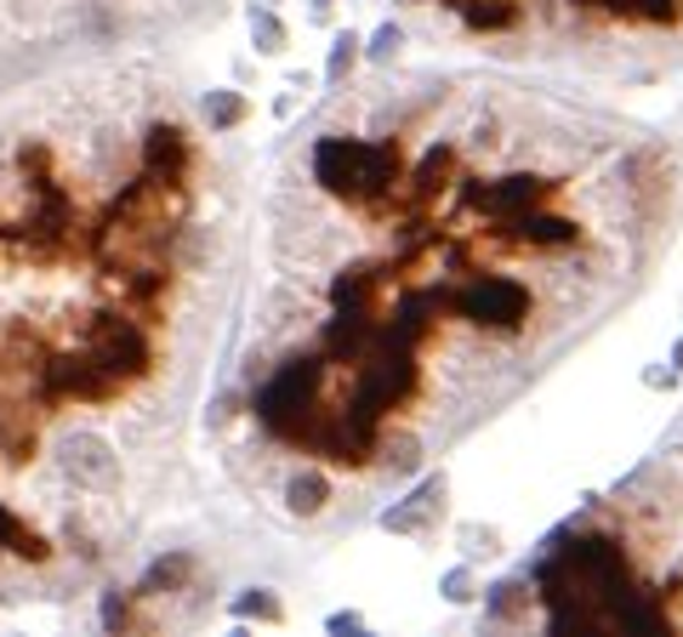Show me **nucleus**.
<instances>
[{"instance_id": "nucleus-11", "label": "nucleus", "mask_w": 683, "mask_h": 637, "mask_svg": "<svg viewBox=\"0 0 683 637\" xmlns=\"http://www.w3.org/2000/svg\"><path fill=\"white\" fill-rule=\"evenodd\" d=\"M103 626H109V631H126V626H142V620H137V609H131V598H120V593H109V598H103Z\"/></svg>"}, {"instance_id": "nucleus-9", "label": "nucleus", "mask_w": 683, "mask_h": 637, "mask_svg": "<svg viewBox=\"0 0 683 637\" xmlns=\"http://www.w3.org/2000/svg\"><path fill=\"white\" fill-rule=\"evenodd\" d=\"M438 496H445V478H427L422 496H416L410 507H399V512H387L382 524H387V529H422V518H427V507H433Z\"/></svg>"}, {"instance_id": "nucleus-5", "label": "nucleus", "mask_w": 683, "mask_h": 637, "mask_svg": "<svg viewBox=\"0 0 683 637\" xmlns=\"http://www.w3.org/2000/svg\"><path fill=\"white\" fill-rule=\"evenodd\" d=\"M69 467H75V478L91 484V489H115V484H120V461L109 456L103 438H91V432H80L75 445H69Z\"/></svg>"}, {"instance_id": "nucleus-3", "label": "nucleus", "mask_w": 683, "mask_h": 637, "mask_svg": "<svg viewBox=\"0 0 683 637\" xmlns=\"http://www.w3.org/2000/svg\"><path fill=\"white\" fill-rule=\"evenodd\" d=\"M120 376H109L86 348L63 354V359H46L40 370V405H109L120 399Z\"/></svg>"}, {"instance_id": "nucleus-1", "label": "nucleus", "mask_w": 683, "mask_h": 637, "mask_svg": "<svg viewBox=\"0 0 683 637\" xmlns=\"http://www.w3.org/2000/svg\"><path fill=\"white\" fill-rule=\"evenodd\" d=\"M529 285L513 279V273H473L456 285V319L478 325V330H496V336H513L524 330L529 319Z\"/></svg>"}, {"instance_id": "nucleus-10", "label": "nucleus", "mask_w": 683, "mask_h": 637, "mask_svg": "<svg viewBox=\"0 0 683 637\" xmlns=\"http://www.w3.org/2000/svg\"><path fill=\"white\" fill-rule=\"evenodd\" d=\"M206 120L222 126V131L239 126V120H246V97H239V91H211V97H206Z\"/></svg>"}, {"instance_id": "nucleus-4", "label": "nucleus", "mask_w": 683, "mask_h": 637, "mask_svg": "<svg viewBox=\"0 0 683 637\" xmlns=\"http://www.w3.org/2000/svg\"><path fill=\"white\" fill-rule=\"evenodd\" d=\"M142 171L160 177V182L188 188V177H194V142L177 126H155L149 137H142Z\"/></svg>"}, {"instance_id": "nucleus-12", "label": "nucleus", "mask_w": 683, "mask_h": 637, "mask_svg": "<svg viewBox=\"0 0 683 637\" xmlns=\"http://www.w3.org/2000/svg\"><path fill=\"white\" fill-rule=\"evenodd\" d=\"M257 46H263V52H279V46H285V23L257 12Z\"/></svg>"}, {"instance_id": "nucleus-7", "label": "nucleus", "mask_w": 683, "mask_h": 637, "mask_svg": "<svg viewBox=\"0 0 683 637\" xmlns=\"http://www.w3.org/2000/svg\"><path fill=\"white\" fill-rule=\"evenodd\" d=\"M0 547L7 553H18V558H29V564H46L52 558V547H46V535H34L23 518H12L7 507H0Z\"/></svg>"}, {"instance_id": "nucleus-8", "label": "nucleus", "mask_w": 683, "mask_h": 637, "mask_svg": "<svg viewBox=\"0 0 683 637\" xmlns=\"http://www.w3.org/2000/svg\"><path fill=\"white\" fill-rule=\"evenodd\" d=\"M188 580H194V558H188V553H171V558H160L149 575H142V598H155V593H182Z\"/></svg>"}, {"instance_id": "nucleus-14", "label": "nucleus", "mask_w": 683, "mask_h": 637, "mask_svg": "<svg viewBox=\"0 0 683 637\" xmlns=\"http://www.w3.org/2000/svg\"><path fill=\"white\" fill-rule=\"evenodd\" d=\"M348 69H354V34H348V40H336V52H330V80H342Z\"/></svg>"}, {"instance_id": "nucleus-6", "label": "nucleus", "mask_w": 683, "mask_h": 637, "mask_svg": "<svg viewBox=\"0 0 683 637\" xmlns=\"http://www.w3.org/2000/svg\"><path fill=\"white\" fill-rule=\"evenodd\" d=\"M285 501H290V512H297V518H314V512H325V501H330V478L325 472H297V478H290L285 484Z\"/></svg>"}, {"instance_id": "nucleus-13", "label": "nucleus", "mask_w": 683, "mask_h": 637, "mask_svg": "<svg viewBox=\"0 0 683 637\" xmlns=\"http://www.w3.org/2000/svg\"><path fill=\"white\" fill-rule=\"evenodd\" d=\"M239 615H257V620H279L285 609L268 598V593H246V598H239Z\"/></svg>"}, {"instance_id": "nucleus-2", "label": "nucleus", "mask_w": 683, "mask_h": 637, "mask_svg": "<svg viewBox=\"0 0 683 637\" xmlns=\"http://www.w3.org/2000/svg\"><path fill=\"white\" fill-rule=\"evenodd\" d=\"M86 354L120 381H137V376L155 370V348H149V336H142V319L126 313V308H109V313L86 319Z\"/></svg>"}, {"instance_id": "nucleus-15", "label": "nucleus", "mask_w": 683, "mask_h": 637, "mask_svg": "<svg viewBox=\"0 0 683 637\" xmlns=\"http://www.w3.org/2000/svg\"><path fill=\"white\" fill-rule=\"evenodd\" d=\"M394 46H399V29H394V23H387V29L376 34V46H370V58H387V52H394Z\"/></svg>"}]
</instances>
